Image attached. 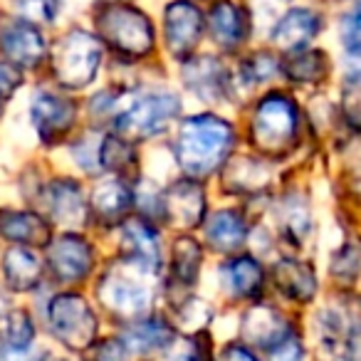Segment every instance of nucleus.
Wrapping results in <instances>:
<instances>
[{"label":"nucleus","instance_id":"obj_1","mask_svg":"<svg viewBox=\"0 0 361 361\" xmlns=\"http://www.w3.org/2000/svg\"><path fill=\"white\" fill-rule=\"evenodd\" d=\"M235 144L233 124L216 114H196L183 119L176 136V159L188 178H208L221 164H226Z\"/></svg>","mask_w":361,"mask_h":361},{"label":"nucleus","instance_id":"obj_2","mask_svg":"<svg viewBox=\"0 0 361 361\" xmlns=\"http://www.w3.org/2000/svg\"><path fill=\"white\" fill-rule=\"evenodd\" d=\"M300 134V109L290 94L272 92L252 111L250 139L265 156H285Z\"/></svg>","mask_w":361,"mask_h":361},{"label":"nucleus","instance_id":"obj_3","mask_svg":"<svg viewBox=\"0 0 361 361\" xmlns=\"http://www.w3.org/2000/svg\"><path fill=\"white\" fill-rule=\"evenodd\" d=\"M178 114L180 99L173 92H149L144 97H126L124 104L119 99L114 124L124 141H144L169 129Z\"/></svg>","mask_w":361,"mask_h":361},{"label":"nucleus","instance_id":"obj_4","mask_svg":"<svg viewBox=\"0 0 361 361\" xmlns=\"http://www.w3.org/2000/svg\"><path fill=\"white\" fill-rule=\"evenodd\" d=\"M97 30L99 37L121 57L141 60L154 52V25L149 16L131 6H106L97 16Z\"/></svg>","mask_w":361,"mask_h":361},{"label":"nucleus","instance_id":"obj_5","mask_svg":"<svg viewBox=\"0 0 361 361\" xmlns=\"http://www.w3.org/2000/svg\"><path fill=\"white\" fill-rule=\"evenodd\" d=\"M102 42L87 30H70L52 52V75L65 90H85L102 65Z\"/></svg>","mask_w":361,"mask_h":361},{"label":"nucleus","instance_id":"obj_6","mask_svg":"<svg viewBox=\"0 0 361 361\" xmlns=\"http://www.w3.org/2000/svg\"><path fill=\"white\" fill-rule=\"evenodd\" d=\"M97 297L104 310L129 322H139L141 317H146L154 302V292L146 285V272L136 270L129 262L111 267L102 275Z\"/></svg>","mask_w":361,"mask_h":361},{"label":"nucleus","instance_id":"obj_7","mask_svg":"<svg viewBox=\"0 0 361 361\" xmlns=\"http://www.w3.org/2000/svg\"><path fill=\"white\" fill-rule=\"evenodd\" d=\"M47 324L52 336L72 351L90 349L99 329L94 310L77 292H62L52 297L47 305Z\"/></svg>","mask_w":361,"mask_h":361},{"label":"nucleus","instance_id":"obj_8","mask_svg":"<svg viewBox=\"0 0 361 361\" xmlns=\"http://www.w3.org/2000/svg\"><path fill=\"white\" fill-rule=\"evenodd\" d=\"M0 55L18 70H32L47 57L42 30L25 18H0Z\"/></svg>","mask_w":361,"mask_h":361},{"label":"nucleus","instance_id":"obj_9","mask_svg":"<svg viewBox=\"0 0 361 361\" xmlns=\"http://www.w3.org/2000/svg\"><path fill=\"white\" fill-rule=\"evenodd\" d=\"M30 119L42 144H60L77 121V102L55 92H37L30 102Z\"/></svg>","mask_w":361,"mask_h":361},{"label":"nucleus","instance_id":"obj_10","mask_svg":"<svg viewBox=\"0 0 361 361\" xmlns=\"http://www.w3.org/2000/svg\"><path fill=\"white\" fill-rule=\"evenodd\" d=\"M203 27V13L191 0H171L164 11V40L171 57L186 60L201 42Z\"/></svg>","mask_w":361,"mask_h":361},{"label":"nucleus","instance_id":"obj_11","mask_svg":"<svg viewBox=\"0 0 361 361\" xmlns=\"http://www.w3.org/2000/svg\"><path fill=\"white\" fill-rule=\"evenodd\" d=\"M47 267L60 282H82L94 267V247L80 233H62L47 245Z\"/></svg>","mask_w":361,"mask_h":361},{"label":"nucleus","instance_id":"obj_12","mask_svg":"<svg viewBox=\"0 0 361 361\" xmlns=\"http://www.w3.org/2000/svg\"><path fill=\"white\" fill-rule=\"evenodd\" d=\"M161 206H164V218L171 226L196 228L206 218V191L198 180L180 178L164 191Z\"/></svg>","mask_w":361,"mask_h":361},{"label":"nucleus","instance_id":"obj_13","mask_svg":"<svg viewBox=\"0 0 361 361\" xmlns=\"http://www.w3.org/2000/svg\"><path fill=\"white\" fill-rule=\"evenodd\" d=\"M183 85H186L188 92L196 94V99L208 102V104H218L231 92L233 77L218 57L203 55L186 62V67H183Z\"/></svg>","mask_w":361,"mask_h":361},{"label":"nucleus","instance_id":"obj_14","mask_svg":"<svg viewBox=\"0 0 361 361\" xmlns=\"http://www.w3.org/2000/svg\"><path fill=\"white\" fill-rule=\"evenodd\" d=\"M240 331L245 346H255V349H275L280 341H285L292 334L290 324H287L285 314L277 312L270 305H255L243 314Z\"/></svg>","mask_w":361,"mask_h":361},{"label":"nucleus","instance_id":"obj_15","mask_svg":"<svg viewBox=\"0 0 361 361\" xmlns=\"http://www.w3.org/2000/svg\"><path fill=\"white\" fill-rule=\"evenodd\" d=\"M208 27H211L213 40L223 50H235L247 40L252 20L245 6H240L235 0H218L208 13Z\"/></svg>","mask_w":361,"mask_h":361},{"label":"nucleus","instance_id":"obj_16","mask_svg":"<svg viewBox=\"0 0 361 361\" xmlns=\"http://www.w3.org/2000/svg\"><path fill=\"white\" fill-rule=\"evenodd\" d=\"M121 252H124V262L146 275H156L161 270L159 238L144 221H126L124 235H121Z\"/></svg>","mask_w":361,"mask_h":361},{"label":"nucleus","instance_id":"obj_17","mask_svg":"<svg viewBox=\"0 0 361 361\" xmlns=\"http://www.w3.org/2000/svg\"><path fill=\"white\" fill-rule=\"evenodd\" d=\"M45 208L60 226H82L87 216V201L82 186L72 178H55L45 186Z\"/></svg>","mask_w":361,"mask_h":361},{"label":"nucleus","instance_id":"obj_18","mask_svg":"<svg viewBox=\"0 0 361 361\" xmlns=\"http://www.w3.org/2000/svg\"><path fill=\"white\" fill-rule=\"evenodd\" d=\"M324 23L322 16L312 8H290L285 16L277 20L272 30V42L280 45L282 50H305L312 40L322 32Z\"/></svg>","mask_w":361,"mask_h":361},{"label":"nucleus","instance_id":"obj_19","mask_svg":"<svg viewBox=\"0 0 361 361\" xmlns=\"http://www.w3.org/2000/svg\"><path fill=\"white\" fill-rule=\"evenodd\" d=\"M0 238L23 247H42L50 245L52 240L45 218L30 211H13V208H0Z\"/></svg>","mask_w":361,"mask_h":361},{"label":"nucleus","instance_id":"obj_20","mask_svg":"<svg viewBox=\"0 0 361 361\" xmlns=\"http://www.w3.org/2000/svg\"><path fill=\"white\" fill-rule=\"evenodd\" d=\"M221 282L235 300H257L265 287V270L252 255H238L221 265Z\"/></svg>","mask_w":361,"mask_h":361},{"label":"nucleus","instance_id":"obj_21","mask_svg":"<svg viewBox=\"0 0 361 361\" xmlns=\"http://www.w3.org/2000/svg\"><path fill=\"white\" fill-rule=\"evenodd\" d=\"M275 277V285L287 300L297 302V305H307V302L314 300L317 295V275L310 265L300 260H280L272 270Z\"/></svg>","mask_w":361,"mask_h":361},{"label":"nucleus","instance_id":"obj_22","mask_svg":"<svg viewBox=\"0 0 361 361\" xmlns=\"http://www.w3.org/2000/svg\"><path fill=\"white\" fill-rule=\"evenodd\" d=\"M42 262L30 247L13 245L3 255V280L13 292H30L40 285Z\"/></svg>","mask_w":361,"mask_h":361},{"label":"nucleus","instance_id":"obj_23","mask_svg":"<svg viewBox=\"0 0 361 361\" xmlns=\"http://www.w3.org/2000/svg\"><path fill=\"white\" fill-rule=\"evenodd\" d=\"M176 341V329L161 317H146L139 319L124 331V344L129 351L139 354H154V351H166Z\"/></svg>","mask_w":361,"mask_h":361},{"label":"nucleus","instance_id":"obj_24","mask_svg":"<svg viewBox=\"0 0 361 361\" xmlns=\"http://www.w3.org/2000/svg\"><path fill=\"white\" fill-rule=\"evenodd\" d=\"M206 240L216 252L231 255L247 240V223L238 211H218L206 223Z\"/></svg>","mask_w":361,"mask_h":361},{"label":"nucleus","instance_id":"obj_25","mask_svg":"<svg viewBox=\"0 0 361 361\" xmlns=\"http://www.w3.org/2000/svg\"><path fill=\"white\" fill-rule=\"evenodd\" d=\"M131 201H134L131 191L121 180H104L92 193V213H94L97 221L106 223V226H114V223L126 218Z\"/></svg>","mask_w":361,"mask_h":361},{"label":"nucleus","instance_id":"obj_26","mask_svg":"<svg viewBox=\"0 0 361 361\" xmlns=\"http://www.w3.org/2000/svg\"><path fill=\"white\" fill-rule=\"evenodd\" d=\"M203 265V250L193 238L180 235L171 250V277L178 287H193Z\"/></svg>","mask_w":361,"mask_h":361},{"label":"nucleus","instance_id":"obj_27","mask_svg":"<svg viewBox=\"0 0 361 361\" xmlns=\"http://www.w3.org/2000/svg\"><path fill=\"white\" fill-rule=\"evenodd\" d=\"M326 52L322 50H297L282 62L285 77L297 85H317L326 77Z\"/></svg>","mask_w":361,"mask_h":361},{"label":"nucleus","instance_id":"obj_28","mask_svg":"<svg viewBox=\"0 0 361 361\" xmlns=\"http://www.w3.org/2000/svg\"><path fill=\"white\" fill-rule=\"evenodd\" d=\"M226 183L231 191L235 193H257L267 186V180H270V173H267V166L265 161H255V159H233L228 164L226 171Z\"/></svg>","mask_w":361,"mask_h":361},{"label":"nucleus","instance_id":"obj_29","mask_svg":"<svg viewBox=\"0 0 361 361\" xmlns=\"http://www.w3.org/2000/svg\"><path fill=\"white\" fill-rule=\"evenodd\" d=\"M0 341L16 351H30L35 341V324L25 310H16L6 317V326L0 331Z\"/></svg>","mask_w":361,"mask_h":361},{"label":"nucleus","instance_id":"obj_30","mask_svg":"<svg viewBox=\"0 0 361 361\" xmlns=\"http://www.w3.org/2000/svg\"><path fill=\"white\" fill-rule=\"evenodd\" d=\"M99 164L106 171L114 173H124L134 166V154H131L129 141H124L121 136H109L99 144Z\"/></svg>","mask_w":361,"mask_h":361},{"label":"nucleus","instance_id":"obj_31","mask_svg":"<svg viewBox=\"0 0 361 361\" xmlns=\"http://www.w3.org/2000/svg\"><path fill=\"white\" fill-rule=\"evenodd\" d=\"M282 233H287V238L295 243H302L307 235H310V226L312 218L310 211L305 208V203L297 201V198H290V201L282 206Z\"/></svg>","mask_w":361,"mask_h":361},{"label":"nucleus","instance_id":"obj_32","mask_svg":"<svg viewBox=\"0 0 361 361\" xmlns=\"http://www.w3.org/2000/svg\"><path fill=\"white\" fill-rule=\"evenodd\" d=\"M166 361H213L206 331L191 334L183 341H178V336H176L173 344L166 349Z\"/></svg>","mask_w":361,"mask_h":361},{"label":"nucleus","instance_id":"obj_33","mask_svg":"<svg viewBox=\"0 0 361 361\" xmlns=\"http://www.w3.org/2000/svg\"><path fill=\"white\" fill-rule=\"evenodd\" d=\"M176 314H178V322L186 326V331L191 334H201L213 319V310L208 302L196 300V297H188L183 300L178 307H176Z\"/></svg>","mask_w":361,"mask_h":361},{"label":"nucleus","instance_id":"obj_34","mask_svg":"<svg viewBox=\"0 0 361 361\" xmlns=\"http://www.w3.org/2000/svg\"><path fill=\"white\" fill-rule=\"evenodd\" d=\"M341 111L351 126L361 129V72L349 75L341 85Z\"/></svg>","mask_w":361,"mask_h":361},{"label":"nucleus","instance_id":"obj_35","mask_svg":"<svg viewBox=\"0 0 361 361\" xmlns=\"http://www.w3.org/2000/svg\"><path fill=\"white\" fill-rule=\"evenodd\" d=\"M275 72H277V62L272 60L270 55H262V52L247 57V60L240 65L243 82H247L250 87H255V85H260V82L270 80Z\"/></svg>","mask_w":361,"mask_h":361},{"label":"nucleus","instance_id":"obj_36","mask_svg":"<svg viewBox=\"0 0 361 361\" xmlns=\"http://www.w3.org/2000/svg\"><path fill=\"white\" fill-rule=\"evenodd\" d=\"M20 18L30 23H52L60 13V0H16Z\"/></svg>","mask_w":361,"mask_h":361},{"label":"nucleus","instance_id":"obj_37","mask_svg":"<svg viewBox=\"0 0 361 361\" xmlns=\"http://www.w3.org/2000/svg\"><path fill=\"white\" fill-rule=\"evenodd\" d=\"M92 361H129V346L124 339H104L90 346Z\"/></svg>","mask_w":361,"mask_h":361},{"label":"nucleus","instance_id":"obj_38","mask_svg":"<svg viewBox=\"0 0 361 361\" xmlns=\"http://www.w3.org/2000/svg\"><path fill=\"white\" fill-rule=\"evenodd\" d=\"M20 85H23L20 70L13 67L11 62H0V111L13 99V94L20 90Z\"/></svg>","mask_w":361,"mask_h":361},{"label":"nucleus","instance_id":"obj_39","mask_svg":"<svg viewBox=\"0 0 361 361\" xmlns=\"http://www.w3.org/2000/svg\"><path fill=\"white\" fill-rule=\"evenodd\" d=\"M341 42L354 57H361V13L341 20Z\"/></svg>","mask_w":361,"mask_h":361},{"label":"nucleus","instance_id":"obj_40","mask_svg":"<svg viewBox=\"0 0 361 361\" xmlns=\"http://www.w3.org/2000/svg\"><path fill=\"white\" fill-rule=\"evenodd\" d=\"M270 361H305V344L300 336L292 331L285 341L270 349Z\"/></svg>","mask_w":361,"mask_h":361},{"label":"nucleus","instance_id":"obj_41","mask_svg":"<svg viewBox=\"0 0 361 361\" xmlns=\"http://www.w3.org/2000/svg\"><path fill=\"white\" fill-rule=\"evenodd\" d=\"M216 361H260L255 354H252L250 346L240 344V341H228L226 346L221 349Z\"/></svg>","mask_w":361,"mask_h":361},{"label":"nucleus","instance_id":"obj_42","mask_svg":"<svg viewBox=\"0 0 361 361\" xmlns=\"http://www.w3.org/2000/svg\"><path fill=\"white\" fill-rule=\"evenodd\" d=\"M102 3H106V6H116L119 0H102Z\"/></svg>","mask_w":361,"mask_h":361},{"label":"nucleus","instance_id":"obj_43","mask_svg":"<svg viewBox=\"0 0 361 361\" xmlns=\"http://www.w3.org/2000/svg\"><path fill=\"white\" fill-rule=\"evenodd\" d=\"M351 3H359V6H361V0H351Z\"/></svg>","mask_w":361,"mask_h":361},{"label":"nucleus","instance_id":"obj_44","mask_svg":"<svg viewBox=\"0 0 361 361\" xmlns=\"http://www.w3.org/2000/svg\"><path fill=\"white\" fill-rule=\"evenodd\" d=\"M52 361H67V359H52Z\"/></svg>","mask_w":361,"mask_h":361}]
</instances>
